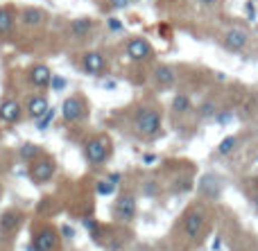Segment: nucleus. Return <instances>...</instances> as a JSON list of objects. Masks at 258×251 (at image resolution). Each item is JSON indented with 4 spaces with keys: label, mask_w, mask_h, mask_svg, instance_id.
Masks as SVG:
<instances>
[{
    "label": "nucleus",
    "mask_w": 258,
    "mask_h": 251,
    "mask_svg": "<svg viewBox=\"0 0 258 251\" xmlns=\"http://www.w3.org/2000/svg\"><path fill=\"white\" fill-rule=\"evenodd\" d=\"M161 113L156 111V109L152 107H143L136 111V116H134V131H136L138 138H156L161 131Z\"/></svg>",
    "instance_id": "nucleus-1"
},
{
    "label": "nucleus",
    "mask_w": 258,
    "mask_h": 251,
    "mask_svg": "<svg viewBox=\"0 0 258 251\" xmlns=\"http://www.w3.org/2000/svg\"><path fill=\"white\" fill-rule=\"evenodd\" d=\"M111 156V143L107 136H93L91 140H86L84 145V158L91 165H102Z\"/></svg>",
    "instance_id": "nucleus-2"
},
{
    "label": "nucleus",
    "mask_w": 258,
    "mask_h": 251,
    "mask_svg": "<svg viewBox=\"0 0 258 251\" xmlns=\"http://www.w3.org/2000/svg\"><path fill=\"white\" fill-rule=\"evenodd\" d=\"M181 231H183V235H186L190 242H197V240L204 235L206 215L202 213L200 206H192L190 211H186V215H183V220H181Z\"/></svg>",
    "instance_id": "nucleus-3"
},
{
    "label": "nucleus",
    "mask_w": 258,
    "mask_h": 251,
    "mask_svg": "<svg viewBox=\"0 0 258 251\" xmlns=\"http://www.w3.org/2000/svg\"><path fill=\"white\" fill-rule=\"evenodd\" d=\"M59 244H61L59 231L52 229V226H43V229H39L34 233V238H32L30 251H57Z\"/></svg>",
    "instance_id": "nucleus-4"
},
{
    "label": "nucleus",
    "mask_w": 258,
    "mask_h": 251,
    "mask_svg": "<svg viewBox=\"0 0 258 251\" xmlns=\"http://www.w3.org/2000/svg\"><path fill=\"white\" fill-rule=\"evenodd\" d=\"M111 217L120 224H127L136 217V197L129 193H122L120 197L116 199V204L111 206Z\"/></svg>",
    "instance_id": "nucleus-5"
},
{
    "label": "nucleus",
    "mask_w": 258,
    "mask_h": 251,
    "mask_svg": "<svg viewBox=\"0 0 258 251\" xmlns=\"http://www.w3.org/2000/svg\"><path fill=\"white\" fill-rule=\"evenodd\" d=\"M54 170H57V165H54L52 158H45V156H36L34 161L30 163V179L34 181V184H48L50 179L54 177Z\"/></svg>",
    "instance_id": "nucleus-6"
},
{
    "label": "nucleus",
    "mask_w": 258,
    "mask_h": 251,
    "mask_svg": "<svg viewBox=\"0 0 258 251\" xmlns=\"http://www.w3.org/2000/svg\"><path fill=\"white\" fill-rule=\"evenodd\" d=\"M61 118L66 122H80L86 118V104L80 95H71L61 104Z\"/></svg>",
    "instance_id": "nucleus-7"
},
{
    "label": "nucleus",
    "mask_w": 258,
    "mask_h": 251,
    "mask_svg": "<svg viewBox=\"0 0 258 251\" xmlns=\"http://www.w3.org/2000/svg\"><path fill=\"white\" fill-rule=\"evenodd\" d=\"M222 188H224V184L215 172H206L200 181V195L206 199H218L222 195Z\"/></svg>",
    "instance_id": "nucleus-8"
},
{
    "label": "nucleus",
    "mask_w": 258,
    "mask_h": 251,
    "mask_svg": "<svg viewBox=\"0 0 258 251\" xmlns=\"http://www.w3.org/2000/svg\"><path fill=\"white\" fill-rule=\"evenodd\" d=\"M48 109H50V104H48V98H45L43 93L30 95V98L25 100V113H27V118H32L34 122L39 120V118L43 116Z\"/></svg>",
    "instance_id": "nucleus-9"
},
{
    "label": "nucleus",
    "mask_w": 258,
    "mask_h": 251,
    "mask_svg": "<svg viewBox=\"0 0 258 251\" xmlns=\"http://www.w3.org/2000/svg\"><path fill=\"white\" fill-rule=\"evenodd\" d=\"M104 68H107V59L102 52H86L82 57V70L86 75H102Z\"/></svg>",
    "instance_id": "nucleus-10"
},
{
    "label": "nucleus",
    "mask_w": 258,
    "mask_h": 251,
    "mask_svg": "<svg viewBox=\"0 0 258 251\" xmlns=\"http://www.w3.org/2000/svg\"><path fill=\"white\" fill-rule=\"evenodd\" d=\"M247 41H249V36H247L245 30H240V27H231V30L224 34L222 43L229 52H240V50L247 45Z\"/></svg>",
    "instance_id": "nucleus-11"
},
{
    "label": "nucleus",
    "mask_w": 258,
    "mask_h": 251,
    "mask_svg": "<svg viewBox=\"0 0 258 251\" xmlns=\"http://www.w3.org/2000/svg\"><path fill=\"white\" fill-rule=\"evenodd\" d=\"M23 222V215L16 211H7L0 215V238H9V235H14L18 231V226H21Z\"/></svg>",
    "instance_id": "nucleus-12"
},
{
    "label": "nucleus",
    "mask_w": 258,
    "mask_h": 251,
    "mask_svg": "<svg viewBox=\"0 0 258 251\" xmlns=\"http://www.w3.org/2000/svg\"><path fill=\"white\" fill-rule=\"evenodd\" d=\"M21 25L27 27V30H34V27H41L45 23V12L41 7H25L21 9Z\"/></svg>",
    "instance_id": "nucleus-13"
},
{
    "label": "nucleus",
    "mask_w": 258,
    "mask_h": 251,
    "mask_svg": "<svg viewBox=\"0 0 258 251\" xmlns=\"http://www.w3.org/2000/svg\"><path fill=\"white\" fill-rule=\"evenodd\" d=\"M23 116V107L16 102V100H5L0 104V122L5 125H16Z\"/></svg>",
    "instance_id": "nucleus-14"
},
{
    "label": "nucleus",
    "mask_w": 258,
    "mask_h": 251,
    "mask_svg": "<svg viewBox=\"0 0 258 251\" xmlns=\"http://www.w3.org/2000/svg\"><path fill=\"white\" fill-rule=\"evenodd\" d=\"M150 54H152V45L141 36L127 43V57L134 59V61H145V59H150Z\"/></svg>",
    "instance_id": "nucleus-15"
},
{
    "label": "nucleus",
    "mask_w": 258,
    "mask_h": 251,
    "mask_svg": "<svg viewBox=\"0 0 258 251\" xmlns=\"http://www.w3.org/2000/svg\"><path fill=\"white\" fill-rule=\"evenodd\" d=\"M50 79H52V72H50V68L45 63H34L30 68V84L34 89H48Z\"/></svg>",
    "instance_id": "nucleus-16"
},
{
    "label": "nucleus",
    "mask_w": 258,
    "mask_h": 251,
    "mask_svg": "<svg viewBox=\"0 0 258 251\" xmlns=\"http://www.w3.org/2000/svg\"><path fill=\"white\" fill-rule=\"evenodd\" d=\"M154 79L159 86H172L174 79H177V75H174V68L170 66V63H159L154 70Z\"/></svg>",
    "instance_id": "nucleus-17"
},
{
    "label": "nucleus",
    "mask_w": 258,
    "mask_h": 251,
    "mask_svg": "<svg viewBox=\"0 0 258 251\" xmlns=\"http://www.w3.org/2000/svg\"><path fill=\"white\" fill-rule=\"evenodd\" d=\"M91 30H93V21H91V18H75V21L71 23V34L75 36V39L89 36Z\"/></svg>",
    "instance_id": "nucleus-18"
},
{
    "label": "nucleus",
    "mask_w": 258,
    "mask_h": 251,
    "mask_svg": "<svg viewBox=\"0 0 258 251\" xmlns=\"http://www.w3.org/2000/svg\"><path fill=\"white\" fill-rule=\"evenodd\" d=\"M12 30H14V9L0 7V36L12 34Z\"/></svg>",
    "instance_id": "nucleus-19"
},
{
    "label": "nucleus",
    "mask_w": 258,
    "mask_h": 251,
    "mask_svg": "<svg viewBox=\"0 0 258 251\" xmlns=\"http://www.w3.org/2000/svg\"><path fill=\"white\" fill-rule=\"evenodd\" d=\"M54 116H57V109H54V107H50V109H48V111H45V113H43V116H41V118H39V120H36V122H34V127H36V129H39V131H45V129H48V127H50V125H52Z\"/></svg>",
    "instance_id": "nucleus-20"
},
{
    "label": "nucleus",
    "mask_w": 258,
    "mask_h": 251,
    "mask_svg": "<svg viewBox=\"0 0 258 251\" xmlns=\"http://www.w3.org/2000/svg\"><path fill=\"white\" fill-rule=\"evenodd\" d=\"M236 145H238V136H224L222 143L218 145V152L222 154V156H229V154L236 149Z\"/></svg>",
    "instance_id": "nucleus-21"
},
{
    "label": "nucleus",
    "mask_w": 258,
    "mask_h": 251,
    "mask_svg": "<svg viewBox=\"0 0 258 251\" xmlns=\"http://www.w3.org/2000/svg\"><path fill=\"white\" fill-rule=\"evenodd\" d=\"M18 154H21L23 161H34V158L39 156V147H36L34 143H25V145H21Z\"/></svg>",
    "instance_id": "nucleus-22"
},
{
    "label": "nucleus",
    "mask_w": 258,
    "mask_h": 251,
    "mask_svg": "<svg viewBox=\"0 0 258 251\" xmlns=\"http://www.w3.org/2000/svg\"><path fill=\"white\" fill-rule=\"evenodd\" d=\"M190 107H192V102H190V98H188V95H177V98L172 100V109L177 113H186Z\"/></svg>",
    "instance_id": "nucleus-23"
},
{
    "label": "nucleus",
    "mask_w": 258,
    "mask_h": 251,
    "mask_svg": "<svg viewBox=\"0 0 258 251\" xmlns=\"http://www.w3.org/2000/svg\"><path fill=\"white\" fill-rule=\"evenodd\" d=\"M95 193H98L100 197H109V195L116 193V186H113L111 181L102 179V181H98V184H95Z\"/></svg>",
    "instance_id": "nucleus-24"
},
{
    "label": "nucleus",
    "mask_w": 258,
    "mask_h": 251,
    "mask_svg": "<svg viewBox=\"0 0 258 251\" xmlns=\"http://www.w3.org/2000/svg\"><path fill=\"white\" fill-rule=\"evenodd\" d=\"M50 89H52L54 93H61V91L66 89V77H61V75H52V79H50Z\"/></svg>",
    "instance_id": "nucleus-25"
},
{
    "label": "nucleus",
    "mask_w": 258,
    "mask_h": 251,
    "mask_svg": "<svg viewBox=\"0 0 258 251\" xmlns=\"http://www.w3.org/2000/svg\"><path fill=\"white\" fill-rule=\"evenodd\" d=\"M107 27L111 32H120L122 30V21H118V18H109L107 21Z\"/></svg>",
    "instance_id": "nucleus-26"
},
{
    "label": "nucleus",
    "mask_w": 258,
    "mask_h": 251,
    "mask_svg": "<svg viewBox=\"0 0 258 251\" xmlns=\"http://www.w3.org/2000/svg\"><path fill=\"white\" fill-rule=\"evenodd\" d=\"M231 118H233V113H231V111H227V113H218V125H229V122H231Z\"/></svg>",
    "instance_id": "nucleus-27"
},
{
    "label": "nucleus",
    "mask_w": 258,
    "mask_h": 251,
    "mask_svg": "<svg viewBox=\"0 0 258 251\" xmlns=\"http://www.w3.org/2000/svg\"><path fill=\"white\" fill-rule=\"evenodd\" d=\"M129 3H132V0H109L111 9H125V7H129Z\"/></svg>",
    "instance_id": "nucleus-28"
},
{
    "label": "nucleus",
    "mask_w": 258,
    "mask_h": 251,
    "mask_svg": "<svg viewBox=\"0 0 258 251\" xmlns=\"http://www.w3.org/2000/svg\"><path fill=\"white\" fill-rule=\"evenodd\" d=\"M61 235L66 240H73V238H75V229H73V226H68V224H63L61 226Z\"/></svg>",
    "instance_id": "nucleus-29"
},
{
    "label": "nucleus",
    "mask_w": 258,
    "mask_h": 251,
    "mask_svg": "<svg viewBox=\"0 0 258 251\" xmlns=\"http://www.w3.org/2000/svg\"><path fill=\"white\" fill-rule=\"evenodd\" d=\"M245 9H247V18H249V21H254V18H256V5L249 0V3L245 5Z\"/></svg>",
    "instance_id": "nucleus-30"
},
{
    "label": "nucleus",
    "mask_w": 258,
    "mask_h": 251,
    "mask_svg": "<svg viewBox=\"0 0 258 251\" xmlns=\"http://www.w3.org/2000/svg\"><path fill=\"white\" fill-rule=\"evenodd\" d=\"M145 195H159V186L156 184H145Z\"/></svg>",
    "instance_id": "nucleus-31"
},
{
    "label": "nucleus",
    "mask_w": 258,
    "mask_h": 251,
    "mask_svg": "<svg viewBox=\"0 0 258 251\" xmlns=\"http://www.w3.org/2000/svg\"><path fill=\"white\" fill-rule=\"evenodd\" d=\"M120 179H122V177H120V172H113V175H109V177H107V181H111L113 186H118V184H120Z\"/></svg>",
    "instance_id": "nucleus-32"
},
{
    "label": "nucleus",
    "mask_w": 258,
    "mask_h": 251,
    "mask_svg": "<svg viewBox=\"0 0 258 251\" xmlns=\"http://www.w3.org/2000/svg\"><path fill=\"white\" fill-rule=\"evenodd\" d=\"M215 111V109H213V104H209V107H206V104H204V107H202V116H204V113H206V116H211V113H213Z\"/></svg>",
    "instance_id": "nucleus-33"
},
{
    "label": "nucleus",
    "mask_w": 258,
    "mask_h": 251,
    "mask_svg": "<svg viewBox=\"0 0 258 251\" xmlns=\"http://www.w3.org/2000/svg\"><path fill=\"white\" fill-rule=\"evenodd\" d=\"M154 161H156L154 154H145V156H143V163H154Z\"/></svg>",
    "instance_id": "nucleus-34"
},
{
    "label": "nucleus",
    "mask_w": 258,
    "mask_h": 251,
    "mask_svg": "<svg viewBox=\"0 0 258 251\" xmlns=\"http://www.w3.org/2000/svg\"><path fill=\"white\" fill-rule=\"evenodd\" d=\"M200 3H202V5H213L215 0H200Z\"/></svg>",
    "instance_id": "nucleus-35"
},
{
    "label": "nucleus",
    "mask_w": 258,
    "mask_h": 251,
    "mask_svg": "<svg viewBox=\"0 0 258 251\" xmlns=\"http://www.w3.org/2000/svg\"><path fill=\"white\" fill-rule=\"evenodd\" d=\"M254 208H256V213H258V197L254 199Z\"/></svg>",
    "instance_id": "nucleus-36"
},
{
    "label": "nucleus",
    "mask_w": 258,
    "mask_h": 251,
    "mask_svg": "<svg viewBox=\"0 0 258 251\" xmlns=\"http://www.w3.org/2000/svg\"><path fill=\"white\" fill-rule=\"evenodd\" d=\"M136 251H147V249H136Z\"/></svg>",
    "instance_id": "nucleus-37"
}]
</instances>
